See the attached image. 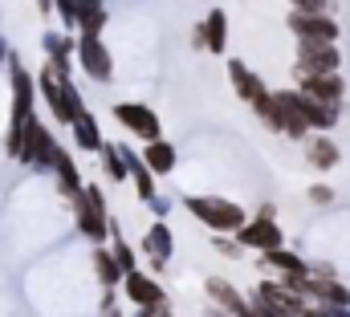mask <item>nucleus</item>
Here are the masks:
<instances>
[{"label":"nucleus","instance_id":"423d86ee","mask_svg":"<svg viewBox=\"0 0 350 317\" xmlns=\"http://www.w3.org/2000/svg\"><path fill=\"white\" fill-rule=\"evenodd\" d=\"M289 29L297 33V41H314V45H334L338 41V20H330V16L289 12Z\"/></svg>","mask_w":350,"mask_h":317},{"label":"nucleus","instance_id":"412c9836","mask_svg":"<svg viewBox=\"0 0 350 317\" xmlns=\"http://www.w3.org/2000/svg\"><path fill=\"white\" fill-rule=\"evenodd\" d=\"M118 155H122V163H126V175H135L139 195L151 204V199H155V179H151V171L143 167V158H139V155H126V151H118Z\"/></svg>","mask_w":350,"mask_h":317},{"label":"nucleus","instance_id":"7ed1b4c3","mask_svg":"<svg viewBox=\"0 0 350 317\" xmlns=\"http://www.w3.org/2000/svg\"><path fill=\"white\" fill-rule=\"evenodd\" d=\"M41 94H45V102L53 106V114H57L62 122H74V118L82 114V98H78L74 81H53L49 70H41Z\"/></svg>","mask_w":350,"mask_h":317},{"label":"nucleus","instance_id":"1a4fd4ad","mask_svg":"<svg viewBox=\"0 0 350 317\" xmlns=\"http://www.w3.org/2000/svg\"><path fill=\"white\" fill-rule=\"evenodd\" d=\"M126 297H131L139 309H147V314H163V309H167L163 289H159L151 277H143L139 268H135V273H126Z\"/></svg>","mask_w":350,"mask_h":317},{"label":"nucleus","instance_id":"e433bc0d","mask_svg":"<svg viewBox=\"0 0 350 317\" xmlns=\"http://www.w3.org/2000/svg\"><path fill=\"white\" fill-rule=\"evenodd\" d=\"M135 317H155V314H147V309H139V314H135Z\"/></svg>","mask_w":350,"mask_h":317},{"label":"nucleus","instance_id":"4be33fe9","mask_svg":"<svg viewBox=\"0 0 350 317\" xmlns=\"http://www.w3.org/2000/svg\"><path fill=\"white\" fill-rule=\"evenodd\" d=\"M261 268H281L285 277H289V273H310V268H306V260H297V256H293V252H285V248L265 252V256H261Z\"/></svg>","mask_w":350,"mask_h":317},{"label":"nucleus","instance_id":"6e6552de","mask_svg":"<svg viewBox=\"0 0 350 317\" xmlns=\"http://www.w3.org/2000/svg\"><path fill=\"white\" fill-rule=\"evenodd\" d=\"M114 118H118L131 135H139V139H147V143L159 139V118H155L147 106H139V102H122V106H114Z\"/></svg>","mask_w":350,"mask_h":317},{"label":"nucleus","instance_id":"cd10ccee","mask_svg":"<svg viewBox=\"0 0 350 317\" xmlns=\"http://www.w3.org/2000/svg\"><path fill=\"white\" fill-rule=\"evenodd\" d=\"M98 155H102V167H106V175H110L114 183H122V179H126V163H122V155H118V151H110V147H102Z\"/></svg>","mask_w":350,"mask_h":317},{"label":"nucleus","instance_id":"7c9ffc66","mask_svg":"<svg viewBox=\"0 0 350 317\" xmlns=\"http://www.w3.org/2000/svg\"><path fill=\"white\" fill-rule=\"evenodd\" d=\"M57 8H62V20L74 29V16H78V0H57Z\"/></svg>","mask_w":350,"mask_h":317},{"label":"nucleus","instance_id":"a211bd4d","mask_svg":"<svg viewBox=\"0 0 350 317\" xmlns=\"http://www.w3.org/2000/svg\"><path fill=\"white\" fill-rule=\"evenodd\" d=\"M143 167H147L151 175H167V171L175 167V151H172V143H163V139L147 143V151H143Z\"/></svg>","mask_w":350,"mask_h":317},{"label":"nucleus","instance_id":"6ab92c4d","mask_svg":"<svg viewBox=\"0 0 350 317\" xmlns=\"http://www.w3.org/2000/svg\"><path fill=\"white\" fill-rule=\"evenodd\" d=\"M306 158H310L318 171H334V167H338V143H334V139H310V143H306Z\"/></svg>","mask_w":350,"mask_h":317},{"label":"nucleus","instance_id":"393cba45","mask_svg":"<svg viewBox=\"0 0 350 317\" xmlns=\"http://www.w3.org/2000/svg\"><path fill=\"white\" fill-rule=\"evenodd\" d=\"M204 37H208V49H212V53H224V37H228V33H224V12H220V8H212V12H208Z\"/></svg>","mask_w":350,"mask_h":317},{"label":"nucleus","instance_id":"f257e3e1","mask_svg":"<svg viewBox=\"0 0 350 317\" xmlns=\"http://www.w3.org/2000/svg\"><path fill=\"white\" fill-rule=\"evenodd\" d=\"M183 204H187V212H191L196 220H204V224L216 228V232H237V228L245 224V208H241V204H228V199H204V195H187Z\"/></svg>","mask_w":350,"mask_h":317},{"label":"nucleus","instance_id":"c756f323","mask_svg":"<svg viewBox=\"0 0 350 317\" xmlns=\"http://www.w3.org/2000/svg\"><path fill=\"white\" fill-rule=\"evenodd\" d=\"M253 314L257 317H297V314H289V309H281V305H273V301H253Z\"/></svg>","mask_w":350,"mask_h":317},{"label":"nucleus","instance_id":"2eb2a0df","mask_svg":"<svg viewBox=\"0 0 350 317\" xmlns=\"http://www.w3.org/2000/svg\"><path fill=\"white\" fill-rule=\"evenodd\" d=\"M228 81H232V89L241 94V102H257L265 94V81L245 66V61H228Z\"/></svg>","mask_w":350,"mask_h":317},{"label":"nucleus","instance_id":"9d476101","mask_svg":"<svg viewBox=\"0 0 350 317\" xmlns=\"http://www.w3.org/2000/svg\"><path fill=\"white\" fill-rule=\"evenodd\" d=\"M281 228H277V220H253V224H241L237 228V244L241 248H261V252H273V248H281Z\"/></svg>","mask_w":350,"mask_h":317},{"label":"nucleus","instance_id":"f8f14e48","mask_svg":"<svg viewBox=\"0 0 350 317\" xmlns=\"http://www.w3.org/2000/svg\"><path fill=\"white\" fill-rule=\"evenodd\" d=\"M78 57H82V66H86V74L94 81H110L114 61H110V53H106V45H102L98 37H82V41H78Z\"/></svg>","mask_w":350,"mask_h":317},{"label":"nucleus","instance_id":"c85d7f7f","mask_svg":"<svg viewBox=\"0 0 350 317\" xmlns=\"http://www.w3.org/2000/svg\"><path fill=\"white\" fill-rule=\"evenodd\" d=\"M330 0H293V12H306V16H326Z\"/></svg>","mask_w":350,"mask_h":317},{"label":"nucleus","instance_id":"5701e85b","mask_svg":"<svg viewBox=\"0 0 350 317\" xmlns=\"http://www.w3.org/2000/svg\"><path fill=\"white\" fill-rule=\"evenodd\" d=\"M143 248H147V252L155 256V268H159V264L167 260V252H172V232H167L163 224H155V228H151V232L143 236Z\"/></svg>","mask_w":350,"mask_h":317},{"label":"nucleus","instance_id":"39448f33","mask_svg":"<svg viewBox=\"0 0 350 317\" xmlns=\"http://www.w3.org/2000/svg\"><path fill=\"white\" fill-rule=\"evenodd\" d=\"M53 135L37 122V118H29L25 122V130H21V158L25 163H33V167H49L53 163Z\"/></svg>","mask_w":350,"mask_h":317},{"label":"nucleus","instance_id":"4c0bfd02","mask_svg":"<svg viewBox=\"0 0 350 317\" xmlns=\"http://www.w3.org/2000/svg\"><path fill=\"white\" fill-rule=\"evenodd\" d=\"M155 317H172V314H167V309H163V314H155Z\"/></svg>","mask_w":350,"mask_h":317},{"label":"nucleus","instance_id":"4468645a","mask_svg":"<svg viewBox=\"0 0 350 317\" xmlns=\"http://www.w3.org/2000/svg\"><path fill=\"white\" fill-rule=\"evenodd\" d=\"M277 118H281V130L289 135V139H306V118H301V110H297V89H285V94H277Z\"/></svg>","mask_w":350,"mask_h":317},{"label":"nucleus","instance_id":"c9c22d12","mask_svg":"<svg viewBox=\"0 0 350 317\" xmlns=\"http://www.w3.org/2000/svg\"><path fill=\"white\" fill-rule=\"evenodd\" d=\"M37 4H41V12H49V4H53V0H37Z\"/></svg>","mask_w":350,"mask_h":317},{"label":"nucleus","instance_id":"f704fd0d","mask_svg":"<svg viewBox=\"0 0 350 317\" xmlns=\"http://www.w3.org/2000/svg\"><path fill=\"white\" fill-rule=\"evenodd\" d=\"M102 317H122L118 309H102Z\"/></svg>","mask_w":350,"mask_h":317},{"label":"nucleus","instance_id":"aec40b11","mask_svg":"<svg viewBox=\"0 0 350 317\" xmlns=\"http://www.w3.org/2000/svg\"><path fill=\"white\" fill-rule=\"evenodd\" d=\"M53 167H57V179H62V191L66 195H78L82 191V179H78V167H74V158H70V151H53Z\"/></svg>","mask_w":350,"mask_h":317},{"label":"nucleus","instance_id":"bb28decb","mask_svg":"<svg viewBox=\"0 0 350 317\" xmlns=\"http://www.w3.org/2000/svg\"><path fill=\"white\" fill-rule=\"evenodd\" d=\"M253 110H257V118H261L269 130H281V118H277V94H269V89H265L261 98L253 102Z\"/></svg>","mask_w":350,"mask_h":317},{"label":"nucleus","instance_id":"f03ea898","mask_svg":"<svg viewBox=\"0 0 350 317\" xmlns=\"http://www.w3.org/2000/svg\"><path fill=\"white\" fill-rule=\"evenodd\" d=\"M74 212H78V228L86 232L90 240H106V204H102V191L98 187H82L78 195H74Z\"/></svg>","mask_w":350,"mask_h":317},{"label":"nucleus","instance_id":"473e14b6","mask_svg":"<svg viewBox=\"0 0 350 317\" xmlns=\"http://www.w3.org/2000/svg\"><path fill=\"white\" fill-rule=\"evenodd\" d=\"M216 248H220L224 256H241V244H232V240H216Z\"/></svg>","mask_w":350,"mask_h":317},{"label":"nucleus","instance_id":"a878e982","mask_svg":"<svg viewBox=\"0 0 350 317\" xmlns=\"http://www.w3.org/2000/svg\"><path fill=\"white\" fill-rule=\"evenodd\" d=\"M94 268H98V281H102L106 289H114V285H118V277H122V268L114 264V256H110L106 248H98V252H94Z\"/></svg>","mask_w":350,"mask_h":317},{"label":"nucleus","instance_id":"2f4dec72","mask_svg":"<svg viewBox=\"0 0 350 317\" xmlns=\"http://www.w3.org/2000/svg\"><path fill=\"white\" fill-rule=\"evenodd\" d=\"M310 199H314V204H330V199H334V191L318 183V187H310Z\"/></svg>","mask_w":350,"mask_h":317},{"label":"nucleus","instance_id":"ddd939ff","mask_svg":"<svg viewBox=\"0 0 350 317\" xmlns=\"http://www.w3.org/2000/svg\"><path fill=\"white\" fill-rule=\"evenodd\" d=\"M208 297L216 301V309H220V314H228V317H257V314H253V305H249V301H245L228 281H224V277H212V281H208Z\"/></svg>","mask_w":350,"mask_h":317},{"label":"nucleus","instance_id":"dca6fc26","mask_svg":"<svg viewBox=\"0 0 350 317\" xmlns=\"http://www.w3.org/2000/svg\"><path fill=\"white\" fill-rule=\"evenodd\" d=\"M297 110H301L306 126H318V130H330V126L338 122V106H322V102L301 98V94H297Z\"/></svg>","mask_w":350,"mask_h":317},{"label":"nucleus","instance_id":"b1692460","mask_svg":"<svg viewBox=\"0 0 350 317\" xmlns=\"http://www.w3.org/2000/svg\"><path fill=\"white\" fill-rule=\"evenodd\" d=\"M74 135H78V147H86V151H102V139H98V126H94V118H90L86 110L74 118Z\"/></svg>","mask_w":350,"mask_h":317},{"label":"nucleus","instance_id":"20e7f679","mask_svg":"<svg viewBox=\"0 0 350 317\" xmlns=\"http://www.w3.org/2000/svg\"><path fill=\"white\" fill-rule=\"evenodd\" d=\"M338 66H342L338 45L297 41V66H293V74H338Z\"/></svg>","mask_w":350,"mask_h":317},{"label":"nucleus","instance_id":"f3484780","mask_svg":"<svg viewBox=\"0 0 350 317\" xmlns=\"http://www.w3.org/2000/svg\"><path fill=\"white\" fill-rule=\"evenodd\" d=\"M257 297H261V301H273V305H281V309H289V314H297V317L306 309V297H297V293H289V289H281V285H273V281H261V285H257Z\"/></svg>","mask_w":350,"mask_h":317},{"label":"nucleus","instance_id":"72a5a7b5","mask_svg":"<svg viewBox=\"0 0 350 317\" xmlns=\"http://www.w3.org/2000/svg\"><path fill=\"white\" fill-rule=\"evenodd\" d=\"M204 317H228V314H220V309L212 305V309H204Z\"/></svg>","mask_w":350,"mask_h":317},{"label":"nucleus","instance_id":"0eeeda50","mask_svg":"<svg viewBox=\"0 0 350 317\" xmlns=\"http://www.w3.org/2000/svg\"><path fill=\"white\" fill-rule=\"evenodd\" d=\"M301 81V98H314V102H322V106H338L342 102V94H347V85L338 74H297Z\"/></svg>","mask_w":350,"mask_h":317},{"label":"nucleus","instance_id":"9b49d317","mask_svg":"<svg viewBox=\"0 0 350 317\" xmlns=\"http://www.w3.org/2000/svg\"><path fill=\"white\" fill-rule=\"evenodd\" d=\"M301 297H318V301L330 305V309H347L350 305V289L347 285H338L334 277H306Z\"/></svg>","mask_w":350,"mask_h":317}]
</instances>
